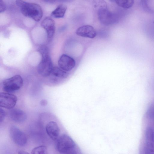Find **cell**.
Returning <instances> with one entry per match:
<instances>
[{"label": "cell", "instance_id": "1", "mask_svg": "<svg viewBox=\"0 0 154 154\" xmlns=\"http://www.w3.org/2000/svg\"><path fill=\"white\" fill-rule=\"evenodd\" d=\"M16 3L20 8L21 13L25 16L32 18L37 22L42 19L43 11L39 5L20 0H16Z\"/></svg>", "mask_w": 154, "mask_h": 154}, {"label": "cell", "instance_id": "2", "mask_svg": "<svg viewBox=\"0 0 154 154\" xmlns=\"http://www.w3.org/2000/svg\"><path fill=\"white\" fill-rule=\"evenodd\" d=\"M42 56V60L37 66L38 73L45 78L51 75L54 67L51 59L49 56L48 49L46 46H42L38 49Z\"/></svg>", "mask_w": 154, "mask_h": 154}, {"label": "cell", "instance_id": "3", "mask_svg": "<svg viewBox=\"0 0 154 154\" xmlns=\"http://www.w3.org/2000/svg\"><path fill=\"white\" fill-rule=\"evenodd\" d=\"M94 5L95 8H98V18L102 24L109 25L116 22L117 20V16L108 10L105 1H95Z\"/></svg>", "mask_w": 154, "mask_h": 154}, {"label": "cell", "instance_id": "4", "mask_svg": "<svg viewBox=\"0 0 154 154\" xmlns=\"http://www.w3.org/2000/svg\"><path fill=\"white\" fill-rule=\"evenodd\" d=\"M56 147L61 154H79L75 143L71 137L66 134H62L58 138Z\"/></svg>", "mask_w": 154, "mask_h": 154}, {"label": "cell", "instance_id": "5", "mask_svg": "<svg viewBox=\"0 0 154 154\" xmlns=\"http://www.w3.org/2000/svg\"><path fill=\"white\" fill-rule=\"evenodd\" d=\"M23 85V80L19 75H15L4 80L2 83L3 91L5 92L11 93L20 90Z\"/></svg>", "mask_w": 154, "mask_h": 154}, {"label": "cell", "instance_id": "6", "mask_svg": "<svg viewBox=\"0 0 154 154\" xmlns=\"http://www.w3.org/2000/svg\"><path fill=\"white\" fill-rule=\"evenodd\" d=\"M9 133L11 140L17 145L23 146L26 143L27 139L26 134L17 126H11Z\"/></svg>", "mask_w": 154, "mask_h": 154}, {"label": "cell", "instance_id": "7", "mask_svg": "<svg viewBox=\"0 0 154 154\" xmlns=\"http://www.w3.org/2000/svg\"><path fill=\"white\" fill-rule=\"evenodd\" d=\"M17 101V97L15 95L7 92H1L0 106L1 107L11 109L15 106Z\"/></svg>", "mask_w": 154, "mask_h": 154}, {"label": "cell", "instance_id": "8", "mask_svg": "<svg viewBox=\"0 0 154 154\" xmlns=\"http://www.w3.org/2000/svg\"><path fill=\"white\" fill-rule=\"evenodd\" d=\"M59 67L63 70L69 71L73 68L75 65V60L69 55L63 54L60 57L58 61Z\"/></svg>", "mask_w": 154, "mask_h": 154}, {"label": "cell", "instance_id": "9", "mask_svg": "<svg viewBox=\"0 0 154 154\" xmlns=\"http://www.w3.org/2000/svg\"><path fill=\"white\" fill-rule=\"evenodd\" d=\"M10 119L13 122L18 123L24 122L27 119L26 113L22 110L18 108L10 109L8 113Z\"/></svg>", "mask_w": 154, "mask_h": 154}, {"label": "cell", "instance_id": "10", "mask_svg": "<svg viewBox=\"0 0 154 154\" xmlns=\"http://www.w3.org/2000/svg\"><path fill=\"white\" fill-rule=\"evenodd\" d=\"M75 33L80 36L91 38H95L97 35V32L94 28L89 25L79 27L76 30Z\"/></svg>", "mask_w": 154, "mask_h": 154}, {"label": "cell", "instance_id": "11", "mask_svg": "<svg viewBox=\"0 0 154 154\" xmlns=\"http://www.w3.org/2000/svg\"><path fill=\"white\" fill-rule=\"evenodd\" d=\"M45 130L48 135L52 140H56L59 137L60 129L56 122L54 121L49 122L45 126Z\"/></svg>", "mask_w": 154, "mask_h": 154}, {"label": "cell", "instance_id": "12", "mask_svg": "<svg viewBox=\"0 0 154 154\" xmlns=\"http://www.w3.org/2000/svg\"><path fill=\"white\" fill-rule=\"evenodd\" d=\"M41 26L46 30L48 38H52L54 35L55 29L54 20L49 17H47L42 21Z\"/></svg>", "mask_w": 154, "mask_h": 154}, {"label": "cell", "instance_id": "13", "mask_svg": "<svg viewBox=\"0 0 154 154\" xmlns=\"http://www.w3.org/2000/svg\"><path fill=\"white\" fill-rule=\"evenodd\" d=\"M67 9V6L64 4H61L57 7L51 13V15L56 18L63 17L65 15Z\"/></svg>", "mask_w": 154, "mask_h": 154}, {"label": "cell", "instance_id": "14", "mask_svg": "<svg viewBox=\"0 0 154 154\" xmlns=\"http://www.w3.org/2000/svg\"><path fill=\"white\" fill-rule=\"evenodd\" d=\"M51 75L54 77L61 79H65L67 77L68 74L59 67H54Z\"/></svg>", "mask_w": 154, "mask_h": 154}, {"label": "cell", "instance_id": "15", "mask_svg": "<svg viewBox=\"0 0 154 154\" xmlns=\"http://www.w3.org/2000/svg\"><path fill=\"white\" fill-rule=\"evenodd\" d=\"M145 142L154 143V131L152 128L149 127L146 130Z\"/></svg>", "mask_w": 154, "mask_h": 154}, {"label": "cell", "instance_id": "16", "mask_svg": "<svg viewBox=\"0 0 154 154\" xmlns=\"http://www.w3.org/2000/svg\"><path fill=\"white\" fill-rule=\"evenodd\" d=\"M115 2L119 6L125 9L131 8L134 4L133 0H118Z\"/></svg>", "mask_w": 154, "mask_h": 154}, {"label": "cell", "instance_id": "17", "mask_svg": "<svg viewBox=\"0 0 154 154\" xmlns=\"http://www.w3.org/2000/svg\"><path fill=\"white\" fill-rule=\"evenodd\" d=\"M31 154H48L47 148L44 145L36 146L32 150Z\"/></svg>", "mask_w": 154, "mask_h": 154}, {"label": "cell", "instance_id": "18", "mask_svg": "<svg viewBox=\"0 0 154 154\" xmlns=\"http://www.w3.org/2000/svg\"><path fill=\"white\" fill-rule=\"evenodd\" d=\"M144 150L145 154H154V143L145 142Z\"/></svg>", "mask_w": 154, "mask_h": 154}, {"label": "cell", "instance_id": "19", "mask_svg": "<svg viewBox=\"0 0 154 154\" xmlns=\"http://www.w3.org/2000/svg\"><path fill=\"white\" fill-rule=\"evenodd\" d=\"M140 5L143 10L145 11L148 12L152 11L150 8L149 7L147 0H141L140 2Z\"/></svg>", "mask_w": 154, "mask_h": 154}, {"label": "cell", "instance_id": "20", "mask_svg": "<svg viewBox=\"0 0 154 154\" xmlns=\"http://www.w3.org/2000/svg\"><path fill=\"white\" fill-rule=\"evenodd\" d=\"M6 112L2 108L0 109V122L1 123L4 120L6 116Z\"/></svg>", "mask_w": 154, "mask_h": 154}, {"label": "cell", "instance_id": "21", "mask_svg": "<svg viewBox=\"0 0 154 154\" xmlns=\"http://www.w3.org/2000/svg\"><path fill=\"white\" fill-rule=\"evenodd\" d=\"M6 8V6L5 2L2 0L0 1V12L4 11Z\"/></svg>", "mask_w": 154, "mask_h": 154}, {"label": "cell", "instance_id": "22", "mask_svg": "<svg viewBox=\"0 0 154 154\" xmlns=\"http://www.w3.org/2000/svg\"><path fill=\"white\" fill-rule=\"evenodd\" d=\"M40 104L41 106H45L47 104V101L45 100H41Z\"/></svg>", "mask_w": 154, "mask_h": 154}, {"label": "cell", "instance_id": "23", "mask_svg": "<svg viewBox=\"0 0 154 154\" xmlns=\"http://www.w3.org/2000/svg\"><path fill=\"white\" fill-rule=\"evenodd\" d=\"M18 154H30L24 150H20L18 152Z\"/></svg>", "mask_w": 154, "mask_h": 154}]
</instances>
